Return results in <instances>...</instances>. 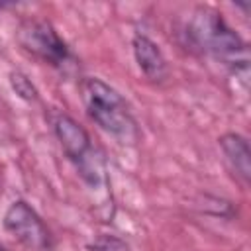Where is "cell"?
<instances>
[{
	"instance_id": "obj_1",
	"label": "cell",
	"mask_w": 251,
	"mask_h": 251,
	"mask_svg": "<svg viewBox=\"0 0 251 251\" xmlns=\"http://www.w3.org/2000/svg\"><path fill=\"white\" fill-rule=\"evenodd\" d=\"M82 104L90 120L120 143L133 145L139 139L135 118L126 98L98 76H86L78 84Z\"/></svg>"
},
{
	"instance_id": "obj_2",
	"label": "cell",
	"mask_w": 251,
	"mask_h": 251,
	"mask_svg": "<svg viewBox=\"0 0 251 251\" xmlns=\"http://www.w3.org/2000/svg\"><path fill=\"white\" fill-rule=\"evenodd\" d=\"M51 124L65 155L75 165L82 182L96 194H108L110 178H108L106 161L102 153L92 145L88 131L75 118L63 112H57Z\"/></svg>"
},
{
	"instance_id": "obj_3",
	"label": "cell",
	"mask_w": 251,
	"mask_h": 251,
	"mask_svg": "<svg viewBox=\"0 0 251 251\" xmlns=\"http://www.w3.org/2000/svg\"><path fill=\"white\" fill-rule=\"evenodd\" d=\"M188 35L196 47L216 57L222 65L237 71H247L249 55L241 37L224 22L222 14L212 8H198L188 24Z\"/></svg>"
},
{
	"instance_id": "obj_4",
	"label": "cell",
	"mask_w": 251,
	"mask_h": 251,
	"mask_svg": "<svg viewBox=\"0 0 251 251\" xmlns=\"http://www.w3.org/2000/svg\"><path fill=\"white\" fill-rule=\"evenodd\" d=\"M16 41L27 55L55 69H63L71 61L67 43L45 20H24L16 29Z\"/></svg>"
},
{
	"instance_id": "obj_5",
	"label": "cell",
	"mask_w": 251,
	"mask_h": 251,
	"mask_svg": "<svg viewBox=\"0 0 251 251\" xmlns=\"http://www.w3.org/2000/svg\"><path fill=\"white\" fill-rule=\"evenodd\" d=\"M2 226L16 241H20L24 247L31 251L51 249V231L47 229L41 216L25 200H14L6 208Z\"/></svg>"
},
{
	"instance_id": "obj_6",
	"label": "cell",
	"mask_w": 251,
	"mask_h": 251,
	"mask_svg": "<svg viewBox=\"0 0 251 251\" xmlns=\"http://www.w3.org/2000/svg\"><path fill=\"white\" fill-rule=\"evenodd\" d=\"M131 49L139 71L149 80H163L167 76V59L161 47L151 37H147L145 33H135L131 39Z\"/></svg>"
},
{
	"instance_id": "obj_7",
	"label": "cell",
	"mask_w": 251,
	"mask_h": 251,
	"mask_svg": "<svg viewBox=\"0 0 251 251\" xmlns=\"http://www.w3.org/2000/svg\"><path fill=\"white\" fill-rule=\"evenodd\" d=\"M220 149L224 153V159L229 167V171L233 173L235 178H239L243 184H249L251 178V149L247 139L241 133L229 131L224 133L220 139Z\"/></svg>"
},
{
	"instance_id": "obj_8",
	"label": "cell",
	"mask_w": 251,
	"mask_h": 251,
	"mask_svg": "<svg viewBox=\"0 0 251 251\" xmlns=\"http://www.w3.org/2000/svg\"><path fill=\"white\" fill-rule=\"evenodd\" d=\"M10 86H12V90H14L22 100H27V102L37 100V88L33 86V82L27 78L25 73H22V71H12V73H10Z\"/></svg>"
},
{
	"instance_id": "obj_9",
	"label": "cell",
	"mask_w": 251,
	"mask_h": 251,
	"mask_svg": "<svg viewBox=\"0 0 251 251\" xmlns=\"http://www.w3.org/2000/svg\"><path fill=\"white\" fill-rule=\"evenodd\" d=\"M90 251H131L129 245L120 239L118 235H108V233H102L98 235L90 245H88Z\"/></svg>"
},
{
	"instance_id": "obj_10",
	"label": "cell",
	"mask_w": 251,
	"mask_h": 251,
	"mask_svg": "<svg viewBox=\"0 0 251 251\" xmlns=\"http://www.w3.org/2000/svg\"><path fill=\"white\" fill-rule=\"evenodd\" d=\"M0 251H8V249H6V247H2V245H0Z\"/></svg>"
}]
</instances>
